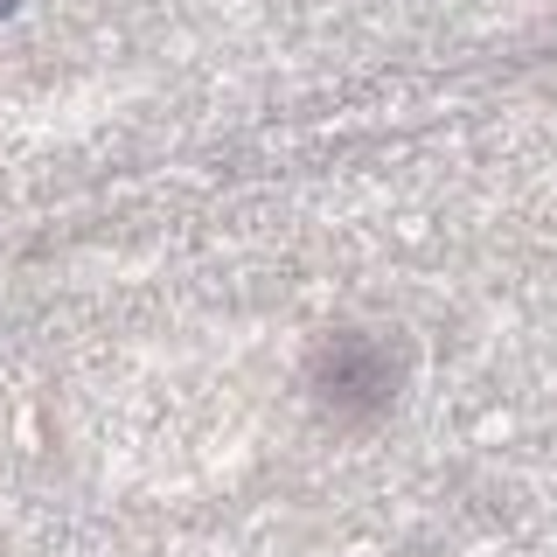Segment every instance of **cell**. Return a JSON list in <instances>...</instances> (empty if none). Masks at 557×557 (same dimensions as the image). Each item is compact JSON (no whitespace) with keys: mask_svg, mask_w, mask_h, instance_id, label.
I'll return each instance as SVG.
<instances>
[{"mask_svg":"<svg viewBox=\"0 0 557 557\" xmlns=\"http://www.w3.org/2000/svg\"><path fill=\"white\" fill-rule=\"evenodd\" d=\"M313 391L335 411H376L397 397V362L376 335H335L313 362Z\"/></svg>","mask_w":557,"mask_h":557,"instance_id":"1","label":"cell"},{"mask_svg":"<svg viewBox=\"0 0 557 557\" xmlns=\"http://www.w3.org/2000/svg\"><path fill=\"white\" fill-rule=\"evenodd\" d=\"M0 14H14V0H0Z\"/></svg>","mask_w":557,"mask_h":557,"instance_id":"2","label":"cell"}]
</instances>
